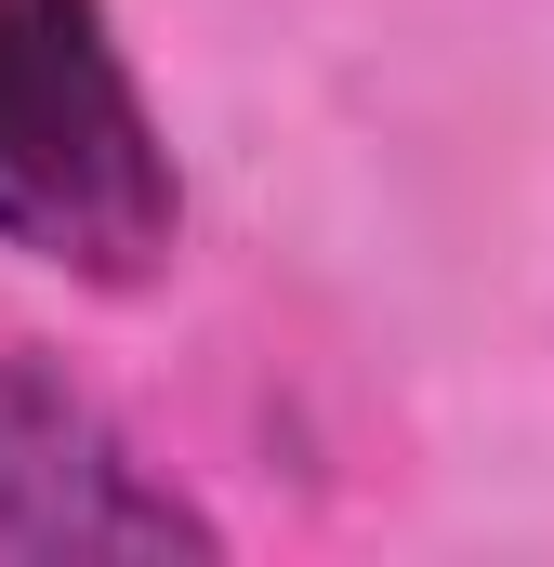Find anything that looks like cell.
<instances>
[{
    "mask_svg": "<svg viewBox=\"0 0 554 567\" xmlns=\"http://www.w3.org/2000/svg\"><path fill=\"white\" fill-rule=\"evenodd\" d=\"M0 251L106 303L185 251V172L120 0H0Z\"/></svg>",
    "mask_w": 554,
    "mask_h": 567,
    "instance_id": "obj_1",
    "label": "cell"
},
{
    "mask_svg": "<svg viewBox=\"0 0 554 567\" xmlns=\"http://www.w3.org/2000/svg\"><path fill=\"white\" fill-rule=\"evenodd\" d=\"M225 555V515L145 462V435L53 370L40 343H0V567H158Z\"/></svg>",
    "mask_w": 554,
    "mask_h": 567,
    "instance_id": "obj_2",
    "label": "cell"
}]
</instances>
